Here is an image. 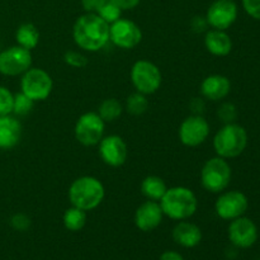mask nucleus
Listing matches in <instances>:
<instances>
[{
    "label": "nucleus",
    "instance_id": "28",
    "mask_svg": "<svg viewBox=\"0 0 260 260\" xmlns=\"http://www.w3.org/2000/svg\"><path fill=\"white\" fill-rule=\"evenodd\" d=\"M13 101H14V94L7 86L0 85V116H8L13 113Z\"/></svg>",
    "mask_w": 260,
    "mask_h": 260
},
{
    "label": "nucleus",
    "instance_id": "6",
    "mask_svg": "<svg viewBox=\"0 0 260 260\" xmlns=\"http://www.w3.org/2000/svg\"><path fill=\"white\" fill-rule=\"evenodd\" d=\"M129 79L135 90L145 95L156 93L162 84L161 71L149 60L136 61L129 71Z\"/></svg>",
    "mask_w": 260,
    "mask_h": 260
},
{
    "label": "nucleus",
    "instance_id": "16",
    "mask_svg": "<svg viewBox=\"0 0 260 260\" xmlns=\"http://www.w3.org/2000/svg\"><path fill=\"white\" fill-rule=\"evenodd\" d=\"M164 218L161 207L159 202L155 201H145L135 211V226L142 233H151L159 228Z\"/></svg>",
    "mask_w": 260,
    "mask_h": 260
},
{
    "label": "nucleus",
    "instance_id": "35",
    "mask_svg": "<svg viewBox=\"0 0 260 260\" xmlns=\"http://www.w3.org/2000/svg\"><path fill=\"white\" fill-rule=\"evenodd\" d=\"M189 108L192 109V114L203 116L206 111L205 98H193L189 103Z\"/></svg>",
    "mask_w": 260,
    "mask_h": 260
},
{
    "label": "nucleus",
    "instance_id": "7",
    "mask_svg": "<svg viewBox=\"0 0 260 260\" xmlns=\"http://www.w3.org/2000/svg\"><path fill=\"white\" fill-rule=\"evenodd\" d=\"M53 80L50 74L41 68H30L20 79V91L33 102H43L51 95Z\"/></svg>",
    "mask_w": 260,
    "mask_h": 260
},
{
    "label": "nucleus",
    "instance_id": "33",
    "mask_svg": "<svg viewBox=\"0 0 260 260\" xmlns=\"http://www.w3.org/2000/svg\"><path fill=\"white\" fill-rule=\"evenodd\" d=\"M190 28H192L193 32L196 33H206L210 28L206 17L203 15H196L192 20H190Z\"/></svg>",
    "mask_w": 260,
    "mask_h": 260
},
{
    "label": "nucleus",
    "instance_id": "34",
    "mask_svg": "<svg viewBox=\"0 0 260 260\" xmlns=\"http://www.w3.org/2000/svg\"><path fill=\"white\" fill-rule=\"evenodd\" d=\"M106 3L107 0H81V7L85 13H98Z\"/></svg>",
    "mask_w": 260,
    "mask_h": 260
},
{
    "label": "nucleus",
    "instance_id": "20",
    "mask_svg": "<svg viewBox=\"0 0 260 260\" xmlns=\"http://www.w3.org/2000/svg\"><path fill=\"white\" fill-rule=\"evenodd\" d=\"M205 47L216 57H225L233 51V40L226 30L208 29L205 36Z\"/></svg>",
    "mask_w": 260,
    "mask_h": 260
},
{
    "label": "nucleus",
    "instance_id": "27",
    "mask_svg": "<svg viewBox=\"0 0 260 260\" xmlns=\"http://www.w3.org/2000/svg\"><path fill=\"white\" fill-rule=\"evenodd\" d=\"M122 12H123V10H122L121 8H118L116 4H113L112 2L107 0L106 4L98 10L96 14H98L104 22H107L111 25L112 23H114L116 20H118L119 18H122Z\"/></svg>",
    "mask_w": 260,
    "mask_h": 260
},
{
    "label": "nucleus",
    "instance_id": "19",
    "mask_svg": "<svg viewBox=\"0 0 260 260\" xmlns=\"http://www.w3.org/2000/svg\"><path fill=\"white\" fill-rule=\"evenodd\" d=\"M22 137V124L15 116H0V150L17 146Z\"/></svg>",
    "mask_w": 260,
    "mask_h": 260
},
{
    "label": "nucleus",
    "instance_id": "26",
    "mask_svg": "<svg viewBox=\"0 0 260 260\" xmlns=\"http://www.w3.org/2000/svg\"><path fill=\"white\" fill-rule=\"evenodd\" d=\"M36 102H33L32 99L28 98L25 94H23L22 91L18 94H14V101H13V113L15 117H23L27 116L28 113H30L35 107Z\"/></svg>",
    "mask_w": 260,
    "mask_h": 260
},
{
    "label": "nucleus",
    "instance_id": "5",
    "mask_svg": "<svg viewBox=\"0 0 260 260\" xmlns=\"http://www.w3.org/2000/svg\"><path fill=\"white\" fill-rule=\"evenodd\" d=\"M233 178V169L229 161L223 157L216 155L211 157L203 164L201 169L200 179L201 184L208 193L220 194L221 192L226 190L231 183Z\"/></svg>",
    "mask_w": 260,
    "mask_h": 260
},
{
    "label": "nucleus",
    "instance_id": "30",
    "mask_svg": "<svg viewBox=\"0 0 260 260\" xmlns=\"http://www.w3.org/2000/svg\"><path fill=\"white\" fill-rule=\"evenodd\" d=\"M217 117L220 118V121L223 122V124L233 123L238 118V109L233 103L226 102V103H222L218 107Z\"/></svg>",
    "mask_w": 260,
    "mask_h": 260
},
{
    "label": "nucleus",
    "instance_id": "31",
    "mask_svg": "<svg viewBox=\"0 0 260 260\" xmlns=\"http://www.w3.org/2000/svg\"><path fill=\"white\" fill-rule=\"evenodd\" d=\"M10 226L17 231H27L30 228V218L25 213H15L9 220Z\"/></svg>",
    "mask_w": 260,
    "mask_h": 260
},
{
    "label": "nucleus",
    "instance_id": "11",
    "mask_svg": "<svg viewBox=\"0 0 260 260\" xmlns=\"http://www.w3.org/2000/svg\"><path fill=\"white\" fill-rule=\"evenodd\" d=\"M32 53L29 50L12 46L0 51V74L4 76H22L32 68Z\"/></svg>",
    "mask_w": 260,
    "mask_h": 260
},
{
    "label": "nucleus",
    "instance_id": "9",
    "mask_svg": "<svg viewBox=\"0 0 260 260\" xmlns=\"http://www.w3.org/2000/svg\"><path fill=\"white\" fill-rule=\"evenodd\" d=\"M249 208V200L240 190H223L215 202V212L221 220L233 221L241 217Z\"/></svg>",
    "mask_w": 260,
    "mask_h": 260
},
{
    "label": "nucleus",
    "instance_id": "25",
    "mask_svg": "<svg viewBox=\"0 0 260 260\" xmlns=\"http://www.w3.org/2000/svg\"><path fill=\"white\" fill-rule=\"evenodd\" d=\"M123 107L127 113H129L131 116H142L149 109V99L145 94L135 91L127 96Z\"/></svg>",
    "mask_w": 260,
    "mask_h": 260
},
{
    "label": "nucleus",
    "instance_id": "29",
    "mask_svg": "<svg viewBox=\"0 0 260 260\" xmlns=\"http://www.w3.org/2000/svg\"><path fill=\"white\" fill-rule=\"evenodd\" d=\"M63 61L68 63L69 66L75 69H84L89 63L88 57L84 53L79 52V51H66L63 55Z\"/></svg>",
    "mask_w": 260,
    "mask_h": 260
},
{
    "label": "nucleus",
    "instance_id": "22",
    "mask_svg": "<svg viewBox=\"0 0 260 260\" xmlns=\"http://www.w3.org/2000/svg\"><path fill=\"white\" fill-rule=\"evenodd\" d=\"M15 41L18 46L32 51L40 43V32L33 23H23L15 32Z\"/></svg>",
    "mask_w": 260,
    "mask_h": 260
},
{
    "label": "nucleus",
    "instance_id": "21",
    "mask_svg": "<svg viewBox=\"0 0 260 260\" xmlns=\"http://www.w3.org/2000/svg\"><path fill=\"white\" fill-rule=\"evenodd\" d=\"M168 189L164 179L157 175H147L141 182V193L146 200L159 202Z\"/></svg>",
    "mask_w": 260,
    "mask_h": 260
},
{
    "label": "nucleus",
    "instance_id": "13",
    "mask_svg": "<svg viewBox=\"0 0 260 260\" xmlns=\"http://www.w3.org/2000/svg\"><path fill=\"white\" fill-rule=\"evenodd\" d=\"M239 8L234 0H215L206 12V20L210 28L228 30L236 22Z\"/></svg>",
    "mask_w": 260,
    "mask_h": 260
},
{
    "label": "nucleus",
    "instance_id": "23",
    "mask_svg": "<svg viewBox=\"0 0 260 260\" xmlns=\"http://www.w3.org/2000/svg\"><path fill=\"white\" fill-rule=\"evenodd\" d=\"M86 220H88V216H86L85 211L74 207V206L68 208L62 216L63 226L66 230L71 231V233H78V231L83 230L86 225Z\"/></svg>",
    "mask_w": 260,
    "mask_h": 260
},
{
    "label": "nucleus",
    "instance_id": "12",
    "mask_svg": "<svg viewBox=\"0 0 260 260\" xmlns=\"http://www.w3.org/2000/svg\"><path fill=\"white\" fill-rule=\"evenodd\" d=\"M109 41L122 50H132L142 41V30L134 20L119 18L109 25Z\"/></svg>",
    "mask_w": 260,
    "mask_h": 260
},
{
    "label": "nucleus",
    "instance_id": "4",
    "mask_svg": "<svg viewBox=\"0 0 260 260\" xmlns=\"http://www.w3.org/2000/svg\"><path fill=\"white\" fill-rule=\"evenodd\" d=\"M248 132L241 124L226 123L213 136V150L216 155L226 160L240 156L248 146Z\"/></svg>",
    "mask_w": 260,
    "mask_h": 260
},
{
    "label": "nucleus",
    "instance_id": "32",
    "mask_svg": "<svg viewBox=\"0 0 260 260\" xmlns=\"http://www.w3.org/2000/svg\"><path fill=\"white\" fill-rule=\"evenodd\" d=\"M241 4L249 17L260 20V0H241Z\"/></svg>",
    "mask_w": 260,
    "mask_h": 260
},
{
    "label": "nucleus",
    "instance_id": "2",
    "mask_svg": "<svg viewBox=\"0 0 260 260\" xmlns=\"http://www.w3.org/2000/svg\"><path fill=\"white\" fill-rule=\"evenodd\" d=\"M164 216L170 220H189L198 210V200L196 193L187 187L168 188L165 194L159 201Z\"/></svg>",
    "mask_w": 260,
    "mask_h": 260
},
{
    "label": "nucleus",
    "instance_id": "8",
    "mask_svg": "<svg viewBox=\"0 0 260 260\" xmlns=\"http://www.w3.org/2000/svg\"><path fill=\"white\" fill-rule=\"evenodd\" d=\"M106 122L96 112H86L81 114L74 127L76 141L85 147L96 146L104 137Z\"/></svg>",
    "mask_w": 260,
    "mask_h": 260
},
{
    "label": "nucleus",
    "instance_id": "3",
    "mask_svg": "<svg viewBox=\"0 0 260 260\" xmlns=\"http://www.w3.org/2000/svg\"><path fill=\"white\" fill-rule=\"evenodd\" d=\"M68 197L71 206L89 212L102 205L106 197V188L98 178L83 175L71 183Z\"/></svg>",
    "mask_w": 260,
    "mask_h": 260
},
{
    "label": "nucleus",
    "instance_id": "18",
    "mask_svg": "<svg viewBox=\"0 0 260 260\" xmlns=\"http://www.w3.org/2000/svg\"><path fill=\"white\" fill-rule=\"evenodd\" d=\"M172 236L175 244L185 249H192L200 245L203 235L200 226H197L196 223L190 222L188 220H183L178 221L177 225L174 226Z\"/></svg>",
    "mask_w": 260,
    "mask_h": 260
},
{
    "label": "nucleus",
    "instance_id": "14",
    "mask_svg": "<svg viewBox=\"0 0 260 260\" xmlns=\"http://www.w3.org/2000/svg\"><path fill=\"white\" fill-rule=\"evenodd\" d=\"M258 228L255 222L249 217L241 216L230 221L228 229V236L230 243L235 248L249 249L258 240Z\"/></svg>",
    "mask_w": 260,
    "mask_h": 260
},
{
    "label": "nucleus",
    "instance_id": "17",
    "mask_svg": "<svg viewBox=\"0 0 260 260\" xmlns=\"http://www.w3.org/2000/svg\"><path fill=\"white\" fill-rule=\"evenodd\" d=\"M200 91L202 98L211 102H221L231 91V81L228 76L221 74H212L206 76L200 86Z\"/></svg>",
    "mask_w": 260,
    "mask_h": 260
},
{
    "label": "nucleus",
    "instance_id": "24",
    "mask_svg": "<svg viewBox=\"0 0 260 260\" xmlns=\"http://www.w3.org/2000/svg\"><path fill=\"white\" fill-rule=\"evenodd\" d=\"M124 111V107L118 99L116 98H107L99 104L98 112L96 113L101 116L106 123H112V122L117 121L119 117L122 116Z\"/></svg>",
    "mask_w": 260,
    "mask_h": 260
},
{
    "label": "nucleus",
    "instance_id": "10",
    "mask_svg": "<svg viewBox=\"0 0 260 260\" xmlns=\"http://www.w3.org/2000/svg\"><path fill=\"white\" fill-rule=\"evenodd\" d=\"M211 127L203 116L190 114L180 123L178 129L179 141L187 147H198L207 141Z\"/></svg>",
    "mask_w": 260,
    "mask_h": 260
},
{
    "label": "nucleus",
    "instance_id": "15",
    "mask_svg": "<svg viewBox=\"0 0 260 260\" xmlns=\"http://www.w3.org/2000/svg\"><path fill=\"white\" fill-rule=\"evenodd\" d=\"M98 152L104 164L112 168H119L126 162L128 156V147L126 141L118 135H108L101 140Z\"/></svg>",
    "mask_w": 260,
    "mask_h": 260
},
{
    "label": "nucleus",
    "instance_id": "1",
    "mask_svg": "<svg viewBox=\"0 0 260 260\" xmlns=\"http://www.w3.org/2000/svg\"><path fill=\"white\" fill-rule=\"evenodd\" d=\"M73 38L83 51L98 52L109 42V24L96 13H85L74 23Z\"/></svg>",
    "mask_w": 260,
    "mask_h": 260
},
{
    "label": "nucleus",
    "instance_id": "37",
    "mask_svg": "<svg viewBox=\"0 0 260 260\" xmlns=\"http://www.w3.org/2000/svg\"><path fill=\"white\" fill-rule=\"evenodd\" d=\"M160 260H185V259L183 258L182 254L178 253V251L168 250V251H164V253L161 254Z\"/></svg>",
    "mask_w": 260,
    "mask_h": 260
},
{
    "label": "nucleus",
    "instance_id": "36",
    "mask_svg": "<svg viewBox=\"0 0 260 260\" xmlns=\"http://www.w3.org/2000/svg\"><path fill=\"white\" fill-rule=\"evenodd\" d=\"M109 2H112L113 4H116L117 7L121 8V9L124 12V10L135 9V8L140 4V2H141V0H109Z\"/></svg>",
    "mask_w": 260,
    "mask_h": 260
}]
</instances>
